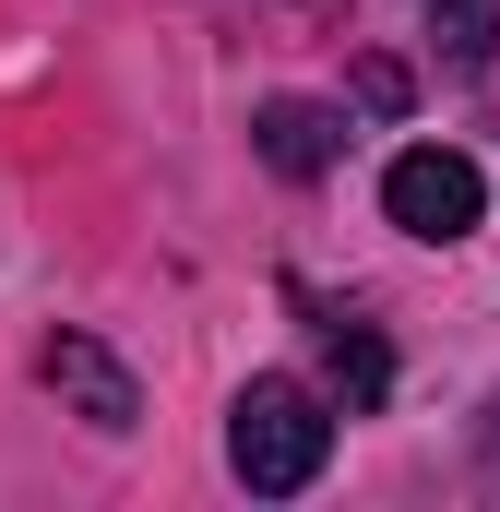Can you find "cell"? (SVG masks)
I'll list each match as a JSON object with an SVG mask.
<instances>
[{"label":"cell","mask_w":500,"mask_h":512,"mask_svg":"<svg viewBox=\"0 0 500 512\" xmlns=\"http://www.w3.org/2000/svg\"><path fill=\"white\" fill-rule=\"evenodd\" d=\"M358 108H381V120L405 108V72H393V60H358Z\"/></svg>","instance_id":"obj_6"},{"label":"cell","mask_w":500,"mask_h":512,"mask_svg":"<svg viewBox=\"0 0 500 512\" xmlns=\"http://www.w3.org/2000/svg\"><path fill=\"white\" fill-rule=\"evenodd\" d=\"M36 370H48V393H72V405H84L96 429H131V417H143L131 370L108 358V346H96V334H48V358H36Z\"/></svg>","instance_id":"obj_3"},{"label":"cell","mask_w":500,"mask_h":512,"mask_svg":"<svg viewBox=\"0 0 500 512\" xmlns=\"http://www.w3.org/2000/svg\"><path fill=\"white\" fill-rule=\"evenodd\" d=\"M477 203H489V179H477L453 143H417V155H393V179H381V215H393L405 239H465Z\"/></svg>","instance_id":"obj_2"},{"label":"cell","mask_w":500,"mask_h":512,"mask_svg":"<svg viewBox=\"0 0 500 512\" xmlns=\"http://www.w3.org/2000/svg\"><path fill=\"white\" fill-rule=\"evenodd\" d=\"M322 358H334V393H346V417H370L381 393H393V346H381L370 322H322Z\"/></svg>","instance_id":"obj_5"},{"label":"cell","mask_w":500,"mask_h":512,"mask_svg":"<svg viewBox=\"0 0 500 512\" xmlns=\"http://www.w3.org/2000/svg\"><path fill=\"white\" fill-rule=\"evenodd\" d=\"M322 453H334V405L298 382H250L227 405V465H239V489L262 501H298L310 477H322Z\"/></svg>","instance_id":"obj_1"},{"label":"cell","mask_w":500,"mask_h":512,"mask_svg":"<svg viewBox=\"0 0 500 512\" xmlns=\"http://www.w3.org/2000/svg\"><path fill=\"white\" fill-rule=\"evenodd\" d=\"M250 143H262V167H274V179H322V167L346 155V120H334V108H310V96H262Z\"/></svg>","instance_id":"obj_4"},{"label":"cell","mask_w":500,"mask_h":512,"mask_svg":"<svg viewBox=\"0 0 500 512\" xmlns=\"http://www.w3.org/2000/svg\"><path fill=\"white\" fill-rule=\"evenodd\" d=\"M489 477H500V405H489Z\"/></svg>","instance_id":"obj_7"}]
</instances>
